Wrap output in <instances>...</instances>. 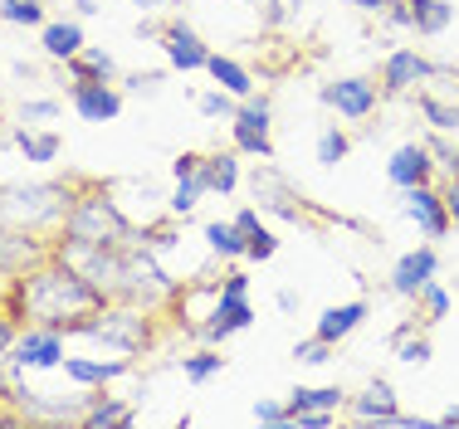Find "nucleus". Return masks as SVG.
Segmentation results:
<instances>
[{"label": "nucleus", "mask_w": 459, "mask_h": 429, "mask_svg": "<svg viewBox=\"0 0 459 429\" xmlns=\"http://www.w3.org/2000/svg\"><path fill=\"white\" fill-rule=\"evenodd\" d=\"M45 259V249L35 245V239H25L20 229H10V235H0V273H30L35 263Z\"/></svg>", "instance_id": "16"}, {"label": "nucleus", "mask_w": 459, "mask_h": 429, "mask_svg": "<svg viewBox=\"0 0 459 429\" xmlns=\"http://www.w3.org/2000/svg\"><path fill=\"white\" fill-rule=\"evenodd\" d=\"M299 361H308V366H323V361H333V342H323V337H313V342H303L293 351Z\"/></svg>", "instance_id": "36"}, {"label": "nucleus", "mask_w": 459, "mask_h": 429, "mask_svg": "<svg viewBox=\"0 0 459 429\" xmlns=\"http://www.w3.org/2000/svg\"><path fill=\"white\" fill-rule=\"evenodd\" d=\"M396 356L406 361V366H425V361H430V342H425V337H411V327H401L396 332Z\"/></svg>", "instance_id": "30"}, {"label": "nucleus", "mask_w": 459, "mask_h": 429, "mask_svg": "<svg viewBox=\"0 0 459 429\" xmlns=\"http://www.w3.org/2000/svg\"><path fill=\"white\" fill-rule=\"evenodd\" d=\"M245 288H249V279H245V273H230V279H225V298H245Z\"/></svg>", "instance_id": "40"}, {"label": "nucleus", "mask_w": 459, "mask_h": 429, "mask_svg": "<svg viewBox=\"0 0 459 429\" xmlns=\"http://www.w3.org/2000/svg\"><path fill=\"white\" fill-rule=\"evenodd\" d=\"M406 215L435 239L450 229V205H445V195H435L430 185H406Z\"/></svg>", "instance_id": "11"}, {"label": "nucleus", "mask_w": 459, "mask_h": 429, "mask_svg": "<svg viewBox=\"0 0 459 429\" xmlns=\"http://www.w3.org/2000/svg\"><path fill=\"white\" fill-rule=\"evenodd\" d=\"M0 20H5V25H39V20H45V5H39V0H0Z\"/></svg>", "instance_id": "29"}, {"label": "nucleus", "mask_w": 459, "mask_h": 429, "mask_svg": "<svg viewBox=\"0 0 459 429\" xmlns=\"http://www.w3.org/2000/svg\"><path fill=\"white\" fill-rule=\"evenodd\" d=\"M235 181H239V161H235V151H211L205 157V191H235Z\"/></svg>", "instance_id": "23"}, {"label": "nucleus", "mask_w": 459, "mask_h": 429, "mask_svg": "<svg viewBox=\"0 0 459 429\" xmlns=\"http://www.w3.org/2000/svg\"><path fill=\"white\" fill-rule=\"evenodd\" d=\"M430 279H435V249H411V254L396 263V273H391V288H396L401 298H415Z\"/></svg>", "instance_id": "13"}, {"label": "nucleus", "mask_w": 459, "mask_h": 429, "mask_svg": "<svg viewBox=\"0 0 459 429\" xmlns=\"http://www.w3.org/2000/svg\"><path fill=\"white\" fill-rule=\"evenodd\" d=\"M255 420H264V425H289V405L259 400V405H255Z\"/></svg>", "instance_id": "37"}, {"label": "nucleus", "mask_w": 459, "mask_h": 429, "mask_svg": "<svg viewBox=\"0 0 459 429\" xmlns=\"http://www.w3.org/2000/svg\"><path fill=\"white\" fill-rule=\"evenodd\" d=\"M406 5H411V30L415 35H440V30L455 20L450 0H406Z\"/></svg>", "instance_id": "18"}, {"label": "nucleus", "mask_w": 459, "mask_h": 429, "mask_svg": "<svg viewBox=\"0 0 459 429\" xmlns=\"http://www.w3.org/2000/svg\"><path fill=\"white\" fill-rule=\"evenodd\" d=\"M347 5H357V10H371V15H386V10H391V0H347Z\"/></svg>", "instance_id": "44"}, {"label": "nucleus", "mask_w": 459, "mask_h": 429, "mask_svg": "<svg viewBox=\"0 0 459 429\" xmlns=\"http://www.w3.org/2000/svg\"><path fill=\"white\" fill-rule=\"evenodd\" d=\"M235 151H249V157H269L274 142H269V103H245L235 113Z\"/></svg>", "instance_id": "9"}, {"label": "nucleus", "mask_w": 459, "mask_h": 429, "mask_svg": "<svg viewBox=\"0 0 459 429\" xmlns=\"http://www.w3.org/2000/svg\"><path fill=\"white\" fill-rule=\"evenodd\" d=\"M123 235H127V219L103 195H79L64 210V239L69 245H123Z\"/></svg>", "instance_id": "2"}, {"label": "nucleus", "mask_w": 459, "mask_h": 429, "mask_svg": "<svg viewBox=\"0 0 459 429\" xmlns=\"http://www.w3.org/2000/svg\"><path fill=\"white\" fill-rule=\"evenodd\" d=\"M157 5H167V0H137V10H157Z\"/></svg>", "instance_id": "46"}, {"label": "nucleus", "mask_w": 459, "mask_h": 429, "mask_svg": "<svg viewBox=\"0 0 459 429\" xmlns=\"http://www.w3.org/2000/svg\"><path fill=\"white\" fill-rule=\"evenodd\" d=\"M303 410H342V390L337 386H323V390H293L289 395V420L293 415H303Z\"/></svg>", "instance_id": "24"}, {"label": "nucleus", "mask_w": 459, "mask_h": 429, "mask_svg": "<svg viewBox=\"0 0 459 429\" xmlns=\"http://www.w3.org/2000/svg\"><path fill=\"white\" fill-rule=\"evenodd\" d=\"M161 49H167V59L177 64L181 73H191V69H205L211 64V49L201 44V35H195L191 25H181V20H171V25H161Z\"/></svg>", "instance_id": "8"}, {"label": "nucleus", "mask_w": 459, "mask_h": 429, "mask_svg": "<svg viewBox=\"0 0 459 429\" xmlns=\"http://www.w3.org/2000/svg\"><path fill=\"white\" fill-rule=\"evenodd\" d=\"M420 113L430 117L435 127H445V132H450V127H459V103H440L435 93H425V98H420Z\"/></svg>", "instance_id": "32"}, {"label": "nucleus", "mask_w": 459, "mask_h": 429, "mask_svg": "<svg viewBox=\"0 0 459 429\" xmlns=\"http://www.w3.org/2000/svg\"><path fill=\"white\" fill-rule=\"evenodd\" d=\"M347 147H352V142H347V132H323V137H318V161H323V167H337V161H342L347 157Z\"/></svg>", "instance_id": "33"}, {"label": "nucleus", "mask_w": 459, "mask_h": 429, "mask_svg": "<svg viewBox=\"0 0 459 429\" xmlns=\"http://www.w3.org/2000/svg\"><path fill=\"white\" fill-rule=\"evenodd\" d=\"M415 298H420V313H425V322H440V317L450 313V293H445V288H440V283H435V279L425 283V288L415 293Z\"/></svg>", "instance_id": "31"}, {"label": "nucleus", "mask_w": 459, "mask_h": 429, "mask_svg": "<svg viewBox=\"0 0 459 429\" xmlns=\"http://www.w3.org/2000/svg\"><path fill=\"white\" fill-rule=\"evenodd\" d=\"M64 201H69L64 185H25V191H10L0 201V210H5L10 225H39V219H54L69 210Z\"/></svg>", "instance_id": "3"}, {"label": "nucleus", "mask_w": 459, "mask_h": 429, "mask_svg": "<svg viewBox=\"0 0 459 429\" xmlns=\"http://www.w3.org/2000/svg\"><path fill=\"white\" fill-rule=\"evenodd\" d=\"M425 79H435L430 59H420L415 49L386 54V69H381V88H386V93H411V88L425 83Z\"/></svg>", "instance_id": "10"}, {"label": "nucleus", "mask_w": 459, "mask_h": 429, "mask_svg": "<svg viewBox=\"0 0 459 429\" xmlns=\"http://www.w3.org/2000/svg\"><path fill=\"white\" fill-rule=\"evenodd\" d=\"M323 103L337 107L342 117H352V123H362V117L377 113V83L371 79H337L323 88Z\"/></svg>", "instance_id": "7"}, {"label": "nucleus", "mask_w": 459, "mask_h": 429, "mask_svg": "<svg viewBox=\"0 0 459 429\" xmlns=\"http://www.w3.org/2000/svg\"><path fill=\"white\" fill-rule=\"evenodd\" d=\"M274 249H279V239H274V235H269V229H264V225H259V229H255V235H249V239H245V254H249V259H274Z\"/></svg>", "instance_id": "35"}, {"label": "nucleus", "mask_w": 459, "mask_h": 429, "mask_svg": "<svg viewBox=\"0 0 459 429\" xmlns=\"http://www.w3.org/2000/svg\"><path fill=\"white\" fill-rule=\"evenodd\" d=\"M108 307V293L93 279H83L74 263H45V269L20 273L15 283V313L30 327H54V332H83Z\"/></svg>", "instance_id": "1"}, {"label": "nucleus", "mask_w": 459, "mask_h": 429, "mask_svg": "<svg viewBox=\"0 0 459 429\" xmlns=\"http://www.w3.org/2000/svg\"><path fill=\"white\" fill-rule=\"evenodd\" d=\"M235 225H239V235L249 239V235L259 229V210H239V215H235Z\"/></svg>", "instance_id": "43"}, {"label": "nucleus", "mask_w": 459, "mask_h": 429, "mask_svg": "<svg viewBox=\"0 0 459 429\" xmlns=\"http://www.w3.org/2000/svg\"><path fill=\"white\" fill-rule=\"evenodd\" d=\"M83 337H98V342H108L117 351H137L147 342V317H142L137 307H103V313L83 327Z\"/></svg>", "instance_id": "4"}, {"label": "nucleus", "mask_w": 459, "mask_h": 429, "mask_svg": "<svg viewBox=\"0 0 459 429\" xmlns=\"http://www.w3.org/2000/svg\"><path fill=\"white\" fill-rule=\"evenodd\" d=\"M83 425L89 429H108V425H133V410H127L123 400H108V395H98V405L89 415H83Z\"/></svg>", "instance_id": "28"}, {"label": "nucleus", "mask_w": 459, "mask_h": 429, "mask_svg": "<svg viewBox=\"0 0 459 429\" xmlns=\"http://www.w3.org/2000/svg\"><path fill=\"white\" fill-rule=\"evenodd\" d=\"M69 69H74V79H113V54L83 44V49L69 59Z\"/></svg>", "instance_id": "26"}, {"label": "nucleus", "mask_w": 459, "mask_h": 429, "mask_svg": "<svg viewBox=\"0 0 459 429\" xmlns=\"http://www.w3.org/2000/svg\"><path fill=\"white\" fill-rule=\"evenodd\" d=\"M205 239H211V249H215L221 259H239V254H245V235H239L235 219H230V225H221V219H215V225L205 229Z\"/></svg>", "instance_id": "27"}, {"label": "nucleus", "mask_w": 459, "mask_h": 429, "mask_svg": "<svg viewBox=\"0 0 459 429\" xmlns=\"http://www.w3.org/2000/svg\"><path fill=\"white\" fill-rule=\"evenodd\" d=\"M440 425H459V405H455V410H445V415H440Z\"/></svg>", "instance_id": "45"}, {"label": "nucleus", "mask_w": 459, "mask_h": 429, "mask_svg": "<svg viewBox=\"0 0 459 429\" xmlns=\"http://www.w3.org/2000/svg\"><path fill=\"white\" fill-rule=\"evenodd\" d=\"M10 361H15V366H35V371L59 366L64 361V332H54V327H30L25 337H15Z\"/></svg>", "instance_id": "5"}, {"label": "nucleus", "mask_w": 459, "mask_h": 429, "mask_svg": "<svg viewBox=\"0 0 459 429\" xmlns=\"http://www.w3.org/2000/svg\"><path fill=\"white\" fill-rule=\"evenodd\" d=\"M54 113H59L54 98H35V103H25V117H54Z\"/></svg>", "instance_id": "39"}, {"label": "nucleus", "mask_w": 459, "mask_h": 429, "mask_svg": "<svg viewBox=\"0 0 459 429\" xmlns=\"http://www.w3.org/2000/svg\"><path fill=\"white\" fill-rule=\"evenodd\" d=\"M64 376L79 386H108V381L127 376V361H64Z\"/></svg>", "instance_id": "20"}, {"label": "nucleus", "mask_w": 459, "mask_h": 429, "mask_svg": "<svg viewBox=\"0 0 459 429\" xmlns=\"http://www.w3.org/2000/svg\"><path fill=\"white\" fill-rule=\"evenodd\" d=\"M215 371H225V356H215V351H201V356H186V376H191V381H211Z\"/></svg>", "instance_id": "34"}, {"label": "nucleus", "mask_w": 459, "mask_h": 429, "mask_svg": "<svg viewBox=\"0 0 459 429\" xmlns=\"http://www.w3.org/2000/svg\"><path fill=\"white\" fill-rule=\"evenodd\" d=\"M10 347H15V327H10V317L0 313V356H10Z\"/></svg>", "instance_id": "42"}, {"label": "nucleus", "mask_w": 459, "mask_h": 429, "mask_svg": "<svg viewBox=\"0 0 459 429\" xmlns=\"http://www.w3.org/2000/svg\"><path fill=\"white\" fill-rule=\"evenodd\" d=\"M83 49V30L74 20H59V25H45V54L49 59H74Z\"/></svg>", "instance_id": "22"}, {"label": "nucleus", "mask_w": 459, "mask_h": 429, "mask_svg": "<svg viewBox=\"0 0 459 429\" xmlns=\"http://www.w3.org/2000/svg\"><path fill=\"white\" fill-rule=\"evenodd\" d=\"M211 79L225 88V93H235V98H249V88H255V79L245 73V64H235V59H225V54H211Z\"/></svg>", "instance_id": "21"}, {"label": "nucleus", "mask_w": 459, "mask_h": 429, "mask_svg": "<svg viewBox=\"0 0 459 429\" xmlns=\"http://www.w3.org/2000/svg\"><path fill=\"white\" fill-rule=\"evenodd\" d=\"M352 415L357 420H377V425H396L401 410H396V395H391L386 381H377V386H367L362 395L352 400Z\"/></svg>", "instance_id": "17"}, {"label": "nucleus", "mask_w": 459, "mask_h": 429, "mask_svg": "<svg viewBox=\"0 0 459 429\" xmlns=\"http://www.w3.org/2000/svg\"><path fill=\"white\" fill-rule=\"evenodd\" d=\"M15 142H20V151H25V161H54L64 147L59 132H25V127L15 132Z\"/></svg>", "instance_id": "25"}, {"label": "nucleus", "mask_w": 459, "mask_h": 429, "mask_svg": "<svg viewBox=\"0 0 459 429\" xmlns=\"http://www.w3.org/2000/svg\"><path fill=\"white\" fill-rule=\"evenodd\" d=\"M367 317V303H342V307H327V313L318 317V337L323 342H342L347 332H352L357 322Z\"/></svg>", "instance_id": "19"}, {"label": "nucleus", "mask_w": 459, "mask_h": 429, "mask_svg": "<svg viewBox=\"0 0 459 429\" xmlns=\"http://www.w3.org/2000/svg\"><path fill=\"white\" fill-rule=\"evenodd\" d=\"M445 205H450V219L459 225V176H450V185H445Z\"/></svg>", "instance_id": "41"}, {"label": "nucleus", "mask_w": 459, "mask_h": 429, "mask_svg": "<svg viewBox=\"0 0 459 429\" xmlns=\"http://www.w3.org/2000/svg\"><path fill=\"white\" fill-rule=\"evenodd\" d=\"M74 107L83 123H113L123 113V93L108 79H74Z\"/></svg>", "instance_id": "6"}, {"label": "nucleus", "mask_w": 459, "mask_h": 429, "mask_svg": "<svg viewBox=\"0 0 459 429\" xmlns=\"http://www.w3.org/2000/svg\"><path fill=\"white\" fill-rule=\"evenodd\" d=\"M201 113H205V117H221V113H235V107H230L225 93H205V98H201Z\"/></svg>", "instance_id": "38"}, {"label": "nucleus", "mask_w": 459, "mask_h": 429, "mask_svg": "<svg viewBox=\"0 0 459 429\" xmlns=\"http://www.w3.org/2000/svg\"><path fill=\"white\" fill-rule=\"evenodd\" d=\"M79 10H83V15H93V10H98V0H79Z\"/></svg>", "instance_id": "47"}, {"label": "nucleus", "mask_w": 459, "mask_h": 429, "mask_svg": "<svg viewBox=\"0 0 459 429\" xmlns=\"http://www.w3.org/2000/svg\"><path fill=\"white\" fill-rule=\"evenodd\" d=\"M177 195H171V210L177 215H191L195 201L205 195V157L201 151H186V157H177Z\"/></svg>", "instance_id": "12"}, {"label": "nucleus", "mask_w": 459, "mask_h": 429, "mask_svg": "<svg viewBox=\"0 0 459 429\" xmlns=\"http://www.w3.org/2000/svg\"><path fill=\"white\" fill-rule=\"evenodd\" d=\"M249 322H255V307H249L245 298H225V293H221V298H215L211 322H205L201 332H205V342H225L230 332H239V327H249Z\"/></svg>", "instance_id": "14"}, {"label": "nucleus", "mask_w": 459, "mask_h": 429, "mask_svg": "<svg viewBox=\"0 0 459 429\" xmlns=\"http://www.w3.org/2000/svg\"><path fill=\"white\" fill-rule=\"evenodd\" d=\"M430 171H435V161H430V147H420V142H411V147H401L396 157H391V167L386 176L406 191V185H425L430 181Z\"/></svg>", "instance_id": "15"}]
</instances>
